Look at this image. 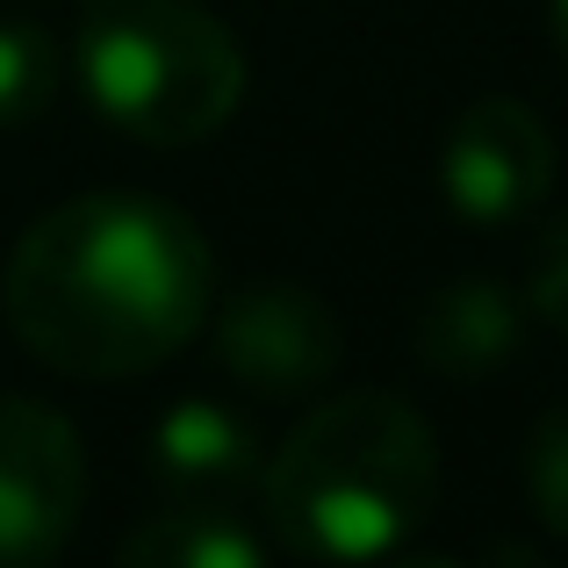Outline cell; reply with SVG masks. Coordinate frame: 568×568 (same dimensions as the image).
Instances as JSON below:
<instances>
[{"label":"cell","mask_w":568,"mask_h":568,"mask_svg":"<svg viewBox=\"0 0 568 568\" xmlns=\"http://www.w3.org/2000/svg\"><path fill=\"white\" fill-rule=\"evenodd\" d=\"M216 303V260L187 209L152 194H80L8 252L0 310L43 367L80 382L152 375Z\"/></svg>","instance_id":"1"},{"label":"cell","mask_w":568,"mask_h":568,"mask_svg":"<svg viewBox=\"0 0 568 568\" xmlns=\"http://www.w3.org/2000/svg\"><path fill=\"white\" fill-rule=\"evenodd\" d=\"M80 87L138 144H202L245 101V51L231 22L194 0H80Z\"/></svg>","instance_id":"3"},{"label":"cell","mask_w":568,"mask_h":568,"mask_svg":"<svg viewBox=\"0 0 568 568\" xmlns=\"http://www.w3.org/2000/svg\"><path fill=\"white\" fill-rule=\"evenodd\" d=\"M87 504V454L65 410L0 396V568H37L72 540Z\"/></svg>","instance_id":"5"},{"label":"cell","mask_w":568,"mask_h":568,"mask_svg":"<svg viewBox=\"0 0 568 568\" xmlns=\"http://www.w3.org/2000/svg\"><path fill=\"white\" fill-rule=\"evenodd\" d=\"M152 475L166 483V497H216L231 504L245 483H260V432L231 410V403L209 396H181L152 417Z\"/></svg>","instance_id":"7"},{"label":"cell","mask_w":568,"mask_h":568,"mask_svg":"<svg viewBox=\"0 0 568 568\" xmlns=\"http://www.w3.org/2000/svg\"><path fill=\"white\" fill-rule=\"evenodd\" d=\"M526 303L540 324H555L568 338V216L540 237V260H532V281H526Z\"/></svg>","instance_id":"12"},{"label":"cell","mask_w":568,"mask_h":568,"mask_svg":"<svg viewBox=\"0 0 568 568\" xmlns=\"http://www.w3.org/2000/svg\"><path fill=\"white\" fill-rule=\"evenodd\" d=\"M547 22H555V43H561V58H568V0H547Z\"/></svg>","instance_id":"13"},{"label":"cell","mask_w":568,"mask_h":568,"mask_svg":"<svg viewBox=\"0 0 568 568\" xmlns=\"http://www.w3.org/2000/svg\"><path fill=\"white\" fill-rule=\"evenodd\" d=\"M518 338H526V310L489 274L446 281V288L417 310V361H425L432 375H454V382L497 375L504 361H518Z\"/></svg>","instance_id":"8"},{"label":"cell","mask_w":568,"mask_h":568,"mask_svg":"<svg viewBox=\"0 0 568 568\" xmlns=\"http://www.w3.org/2000/svg\"><path fill=\"white\" fill-rule=\"evenodd\" d=\"M216 310V303H209ZM338 353V310L303 281H252L231 288L216 310V361L260 396H310L332 382Z\"/></svg>","instance_id":"6"},{"label":"cell","mask_w":568,"mask_h":568,"mask_svg":"<svg viewBox=\"0 0 568 568\" xmlns=\"http://www.w3.org/2000/svg\"><path fill=\"white\" fill-rule=\"evenodd\" d=\"M555 187V138H547L540 109L518 94H483L446 123L439 144V194L460 223L475 231H504L526 223Z\"/></svg>","instance_id":"4"},{"label":"cell","mask_w":568,"mask_h":568,"mask_svg":"<svg viewBox=\"0 0 568 568\" xmlns=\"http://www.w3.org/2000/svg\"><path fill=\"white\" fill-rule=\"evenodd\" d=\"M130 568H260L266 532H252L231 504L216 497H173L123 540Z\"/></svg>","instance_id":"9"},{"label":"cell","mask_w":568,"mask_h":568,"mask_svg":"<svg viewBox=\"0 0 568 568\" xmlns=\"http://www.w3.org/2000/svg\"><path fill=\"white\" fill-rule=\"evenodd\" d=\"M58 87V43L37 22H0V123H29Z\"/></svg>","instance_id":"10"},{"label":"cell","mask_w":568,"mask_h":568,"mask_svg":"<svg viewBox=\"0 0 568 568\" xmlns=\"http://www.w3.org/2000/svg\"><path fill=\"white\" fill-rule=\"evenodd\" d=\"M439 497V446L403 396H332L260 460L266 532L295 561L361 568L417 540Z\"/></svg>","instance_id":"2"},{"label":"cell","mask_w":568,"mask_h":568,"mask_svg":"<svg viewBox=\"0 0 568 568\" xmlns=\"http://www.w3.org/2000/svg\"><path fill=\"white\" fill-rule=\"evenodd\" d=\"M526 497L547 532L568 540V410H547L526 439Z\"/></svg>","instance_id":"11"}]
</instances>
